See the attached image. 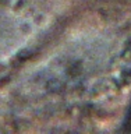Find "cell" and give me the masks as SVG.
Listing matches in <instances>:
<instances>
[{"label": "cell", "instance_id": "1", "mask_svg": "<svg viewBox=\"0 0 131 134\" xmlns=\"http://www.w3.org/2000/svg\"><path fill=\"white\" fill-rule=\"evenodd\" d=\"M123 131H131V106L127 112V116L124 119V124H123Z\"/></svg>", "mask_w": 131, "mask_h": 134}]
</instances>
